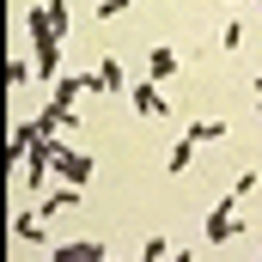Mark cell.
I'll return each mask as SVG.
<instances>
[{
    "instance_id": "5bb4252c",
    "label": "cell",
    "mask_w": 262,
    "mask_h": 262,
    "mask_svg": "<svg viewBox=\"0 0 262 262\" xmlns=\"http://www.w3.org/2000/svg\"><path fill=\"white\" fill-rule=\"evenodd\" d=\"M220 43H226V49H244V18H232V25L220 31Z\"/></svg>"
},
{
    "instance_id": "5b68a950",
    "label": "cell",
    "mask_w": 262,
    "mask_h": 262,
    "mask_svg": "<svg viewBox=\"0 0 262 262\" xmlns=\"http://www.w3.org/2000/svg\"><path fill=\"white\" fill-rule=\"evenodd\" d=\"M37 140H43V134H37V122H12V134H6V165H25Z\"/></svg>"
},
{
    "instance_id": "9c48e42d",
    "label": "cell",
    "mask_w": 262,
    "mask_h": 262,
    "mask_svg": "<svg viewBox=\"0 0 262 262\" xmlns=\"http://www.w3.org/2000/svg\"><path fill=\"white\" fill-rule=\"evenodd\" d=\"M92 92H122V61H116V55H104V61H98V73H92Z\"/></svg>"
},
{
    "instance_id": "7c38bea8",
    "label": "cell",
    "mask_w": 262,
    "mask_h": 262,
    "mask_svg": "<svg viewBox=\"0 0 262 262\" xmlns=\"http://www.w3.org/2000/svg\"><path fill=\"white\" fill-rule=\"evenodd\" d=\"M256 183H262V177H256V171H250V165H244V171H238V183H232V201H244V195H250V189H256Z\"/></svg>"
},
{
    "instance_id": "9a60e30c",
    "label": "cell",
    "mask_w": 262,
    "mask_h": 262,
    "mask_svg": "<svg viewBox=\"0 0 262 262\" xmlns=\"http://www.w3.org/2000/svg\"><path fill=\"white\" fill-rule=\"evenodd\" d=\"M159 256H171V244H165V238H146V244H140V262H159Z\"/></svg>"
},
{
    "instance_id": "277c9868",
    "label": "cell",
    "mask_w": 262,
    "mask_h": 262,
    "mask_svg": "<svg viewBox=\"0 0 262 262\" xmlns=\"http://www.w3.org/2000/svg\"><path fill=\"white\" fill-rule=\"evenodd\" d=\"M134 110H140V116H146V122H159V116H171V110H165V92H159V79H134Z\"/></svg>"
},
{
    "instance_id": "3957f363",
    "label": "cell",
    "mask_w": 262,
    "mask_h": 262,
    "mask_svg": "<svg viewBox=\"0 0 262 262\" xmlns=\"http://www.w3.org/2000/svg\"><path fill=\"white\" fill-rule=\"evenodd\" d=\"M238 232H244V220H238V201L226 195L220 207H213V213H207V244H232Z\"/></svg>"
},
{
    "instance_id": "8fae6325",
    "label": "cell",
    "mask_w": 262,
    "mask_h": 262,
    "mask_svg": "<svg viewBox=\"0 0 262 262\" xmlns=\"http://www.w3.org/2000/svg\"><path fill=\"white\" fill-rule=\"evenodd\" d=\"M177 73V49H152L146 55V79H171Z\"/></svg>"
},
{
    "instance_id": "30bf717a",
    "label": "cell",
    "mask_w": 262,
    "mask_h": 262,
    "mask_svg": "<svg viewBox=\"0 0 262 262\" xmlns=\"http://www.w3.org/2000/svg\"><path fill=\"white\" fill-rule=\"evenodd\" d=\"M49 92H55V98H61V104H73V98H79V92H92V73H61V79H55V85H49Z\"/></svg>"
},
{
    "instance_id": "ffe728a7",
    "label": "cell",
    "mask_w": 262,
    "mask_h": 262,
    "mask_svg": "<svg viewBox=\"0 0 262 262\" xmlns=\"http://www.w3.org/2000/svg\"><path fill=\"white\" fill-rule=\"evenodd\" d=\"M232 6H238V0H232Z\"/></svg>"
},
{
    "instance_id": "7a4b0ae2",
    "label": "cell",
    "mask_w": 262,
    "mask_h": 262,
    "mask_svg": "<svg viewBox=\"0 0 262 262\" xmlns=\"http://www.w3.org/2000/svg\"><path fill=\"white\" fill-rule=\"evenodd\" d=\"M55 177H61V183H79V189H92L98 165H92L85 152H73V146H55Z\"/></svg>"
},
{
    "instance_id": "ba28073f",
    "label": "cell",
    "mask_w": 262,
    "mask_h": 262,
    "mask_svg": "<svg viewBox=\"0 0 262 262\" xmlns=\"http://www.w3.org/2000/svg\"><path fill=\"white\" fill-rule=\"evenodd\" d=\"M195 146H201V140L183 128V140H177V146H171V159H165V171H171V177H183V171H189V159H195Z\"/></svg>"
},
{
    "instance_id": "d6986e66",
    "label": "cell",
    "mask_w": 262,
    "mask_h": 262,
    "mask_svg": "<svg viewBox=\"0 0 262 262\" xmlns=\"http://www.w3.org/2000/svg\"><path fill=\"white\" fill-rule=\"evenodd\" d=\"M256 116H262V98H256Z\"/></svg>"
},
{
    "instance_id": "e0dca14e",
    "label": "cell",
    "mask_w": 262,
    "mask_h": 262,
    "mask_svg": "<svg viewBox=\"0 0 262 262\" xmlns=\"http://www.w3.org/2000/svg\"><path fill=\"white\" fill-rule=\"evenodd\" d=\"M128 6H134V0H98V18H122Z\"/></svg>"
},
{
    "instance_id": "8992f818",
    "label": "cell",
    "mask_w": 262,
    "mask_h": 262,
    "mask_svg": "<svg viewBox=\"0 0 262 262\" xmlns=\"http://www.w3.org/2000/svg\"><path fill=\"white\" fill-rule=\"evenodd\" d=\"M55 262H104V244H98V238H73V244H55Z\"/></svg>"
},
{
    "instance_id": "4fadbf2b",
    "label": "cell",
    "mask_w": 262,
    "mask_h": 262,
    "mask_svg": "<svg viewBox=\"0 0 262 262\" xmlns=\"http://www.w3.org/2000/svg\"><path fill=\"white\" fill-rule=\"evenodd\" d=\"M25 79H37V61H12L6 67V85H25Z\"/></svg>"
},
{
    "instance_id": "52a82bcc",
    "label": "cell",
    "mask_w": 262,
    "mask_h": 262,
    "mask_svg": "<svg viewBox=\"0 0 262 262\" xmlns=\"http://www.w3.org/2000/svg\"><path fill=\"white\" fill-rule=\"evenodd\" d=\"M12 238H18V244H49V226H43V220H37V207H31V213H18V220H12Z\"/></svg>"
},
{
    "instance_id": "6da1fadb",
    "label": "cell",
    "mask_w": 262,
    "mask_h": 262,
    "mask_svg": "<svg viewBox=\"0 0 262 262\" xmlns=\"http://www.w3.org/2000/svg\"><path fill=\"white\" fill-rule=\"evenodd\" d=\"M31 61H37V79H43V85H55V79H61V31H55L49 6H37V12H31Z\"/></svg>"
},
{
    "instance_id": "2e32d148",
    "label": "cell",
    "mask_w": 262,
    "mask_h": 262,
    "mask_svg": "<svg viewBox=\"0 0 262 262\" xmlns=\"http://www.w3.org/2000/svg\"><path fill=\"white\" fill-rule=\"evenodd\" d=\"M189 134H195V140H220V134H226V122H189Z\"/></svg>"
},
{
    "instance_id": "ac0fdd59",
    "label": "cell",
    "mask_w": 262,
    "mask_h": 262,
    "mask_svg": "<svg viewBox=\"0 0 262 262\" xmlns=\"http://www.w3.org/2000/svg\"><path fill=\"white\" fill-rule=\"evenodd\" d=\"M250 92H256V98H262V73H250Z\"/></svg>"
}]
</instances>
